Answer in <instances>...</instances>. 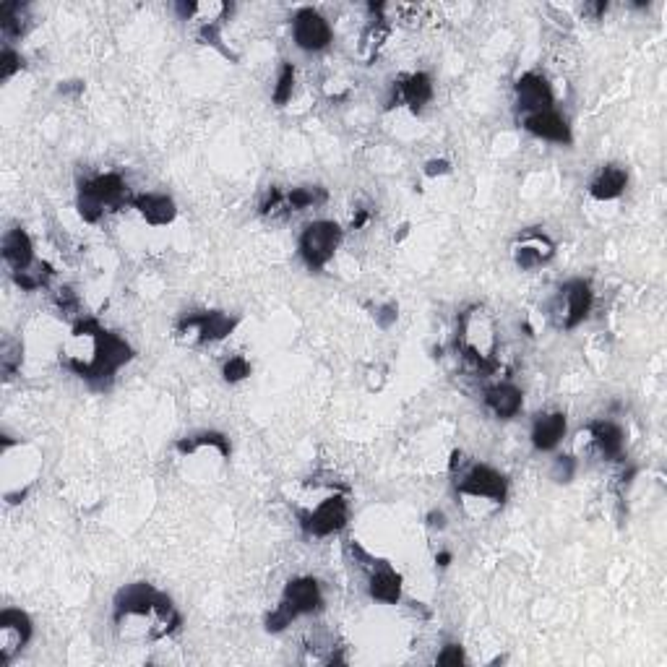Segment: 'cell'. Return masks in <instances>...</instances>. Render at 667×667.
I'll use <instances>...</instances> for the list:
<instances>
[{"label":"cell","mask_w":667,"mask_h":667,"mask_svg":"<svg viewBox=\"0 0 667 667\" xmlns=\"http://www.w3.org/2000/svg\"><path fill=\"white\" fill-rule=\"evenodd\" d=\"M456 350L469 365L477 370L490 373L496 370V352H498V329L496 318L490 316L488 308L472 305L462 316L456 318Z\"/></svg>","instance_id":"cell-5"},{"label":"cell","mask_w":667,"mask_h":667,"mask_svg":"<svg viewBox=\"0 0 667 667\" xmlns=\"http://www.w3.org/2000/svg\"><path fill=\"white\" fill-rule=\"evenodd\" d=\"M555 256V243L537 227L524 230L511 245V258H514L516 269L532 271L540 266H548Z\"/></svg>","instance_id":"cell-14"},{"label":"cell","mask_w":667,"mask_h":667,"mask_svg":"<svg viewBox=\"0 0 667 667\" xmlns=\"http://www.w3.org/2000/svg\"><path fill=\"white\" fill-rule=\"evenodd\" d=\"M425 172H428L430 178H436V175H446V172H451V165L446 159H433V162H428Z\"/></svg>","instance_id":"cell-32"},{"label":"cell","mask_w":667,"mask_h":667,"mask_svg":"<svg viewBox=\"0 0 667 667\" xmlns=\"http://www.w3.org/2000/svg\"><path fill=\"white\" fill-rule=\"evenodd\" d=\"M183 623L170 597L149 582L126 584L115 595V634L131 644H152L175 634Z\"/></svg>","instance_id":"cell-2"},{"label":"cell","mask_w":667,"mask_h":667,"mask_svg":"<svg viewBox=\"0 0 667 667\" xmlns=\"http://www.w3.org/2000/svg\"><path fill=\"white\" fill-rule=\"evenodd\" d=\"M34 636L32 618L19 608H6L0 613V665L14 662Z\"/></svg>","instance_id":"cell-12"},{"label":"cell","mask_w":667,"mask_h":667,"mask_svg":"<svg viewBox=\"0 0 667 667\" xmlns=\"http://www.w3.org/2000/svg\"><path fill=\"white\" fill-rule=\"evenodd\" d=\"M368 595L381 605H397L402 600V576L384 561H373L368 571Z\"/></svg>","instance_id":"cell-18"},{"label":"cell","mask_w":667,"mask_h":667,"mask_svg":"<svg viewBox=\"0 0 667 667\" xmlns=\"http://www.w3.org/2000/svg\"><path fill=\"white\" fill-rule=\"evenodd\" d=\"M295 66L292 63H282V68H279L277 73V84H274V89H271V100H274V105L277 107H284L287 102L292 100V92H295Z\"/></svg>","instance_id":"cell-26"},{"label":"cell","mask_w":667,"mask_h":667,"mask_svg":"<svg viewBox=\"0 0 667 667\" xmlns=\"http://www.w3.org/2000/svg\"><path fill=\"white\" fill-rule=\"evenodd\" d=\"M27 21V6H21V3H3V8H0V32H3L6 45H14V40L24 37Z\"/></svg>","instance_id":"cell-24"},{"label":"cell","mask_w":667,"mask_h":667,"mask_svg":"<svg viewBox=\"0 0 667 667\" xmlns=\"http://www.w3.org/2000/svg\"><path fill=\"white\" fill-rule=\"evenodd\" d=\"M566 415L563 412H542V415L535 417V423H532V446L537 451H553L558 449V443L566 438Z\"/></svg>","instance_id":"cell-21"},{"label":"cell","mask_w":667,"mask_h":667,"mask_svg":"<svg viewBox=\"0 0 667 667\" xmlns=\"http://www.w3.org/2000/svg\"><path fill=\"white\" fill-rule=\"evenodd\" d=\"M238 318L225 311H193L178 318V324L172 329L175 339L188 347H201V344L222 342L235 331Z\"/></svg>","instance_id":"cell-8"},{"label":"cell","mask_w":667,"mask_h":667,"mask_svg":"<svg viewBox=\"0 0 667 667\" xmlns=\"http://www.w3.org/2000/svg\"><path fill=\"white\" fill-rule=\"evenodd\" d=\"M428 527L430 529H443V527H446V516H443L441 511H433V514L428 516Z\"/></svg>","instance_id":"cell-33"},{"label":"cell","mask_w":667,"mask_h":667,"mask_svg":"<svg viewBox=\"0 0 667 667\" xmlns=\"http://www.w3.org/2000/svg\"><path fill=\"white\" fill-rule=\"evenodd\" d=\"M436 561L441 563L443 568H446V566H449V563H451V553H438V555H436Z\"/></svg>","instance_id":"cell-34"},{"label":"cell","mask_w":667,"mask_h":667,"mask_svg":"<svg viewBox=\"0 0 667 667\" xmlns=\"http://www.w3.org/2000/svg\"><path fill=\"white\" fill-rule=\"evenodd\" d=\"M628 188V172L621 165H602L589 180V196L595 201H615L621 199Z\"/></svg>","instance_id":"cell-22"},{"label":"cell","mask_w":667,"mask_h":667,"mask_svg":"<svg viewBox=\"0 0 667 667\" xmlns=\"http://www.w3.org/2000/svg\"><path fill=\"white\" fill-rule=\"evenodd\" d=\"M509 480L490 464H472L456 480V503L472 522H488L506 506Z\"/></svg>","instance_id":"cell-3"},{"label":"cell","mask_w":667,"mask_h":667,"mask_svg":"<svg viewBox=\"0 0 667 667\" xmlns=\"http://www.w3.org/2000/svg\"><path fill=\"white\" fill-rule=\"evenodd\" d=\"M21 66H24V58H21L19 50L14 45L3 47V53H0V81L14 79Z\"/></svg>","instance_id":"cell-28"},{"label":"cell","mask_w":667,"mask_h":667,"mask_svg":"<svg viewBox=\"0 0 667 667\" xmlns=\"http://www.w3.org/2000/svg\"><path fill=\"white\" fill-rule=\"evenodd\" d=\"M344 240V230L331 222V219H316L311 225H305L298 240V253L303 264L311 271H321L331 264V258L337 256L339 245Z\"/></svg>","instance_id":"cell-9"},{"label":"cell","mask_w":667,"mask_h":667,"mask_svg":"<svg viewBox=\"0 0 667 667\" xmlns=\"http://www.w3.org/2000/svg\"><path fill=\"white\" fill-rule=\"evenodd\" d=\"M626 449V436L621 425L610 420H595L582 428L574 438V456H602L608 462H618Z\"/></svg>","instance_id":"cell-11"},{"label":"cell","mask_w":667,"mask_h":667,"mask_svg":"<svg viewBox=\"0 0 667 667\" xmlns=\"http://www.w3.org/2000/svg\"><path fill=\"white\" fill-rule=\"evenodd\" d=\"M576 475V456H558L553 462V469H550V477H553L555 483H568L571 477Z\"/></svg>","instance_id":"cell-30"},{"label":"cell","mask_w":667,"mask_h":667,"mask_svg":"<svg viewBox=\"0 0 667 667\" xmlns=\"http://www.w3.org/2000/svg\"><path fill=\"white\" fill-rule=\"evenodd\" d=\"M522 126L527 128L532 136H537V139L542 141H550V144H571V141H574L568 120L563 118L555 107L532 115H522Z\"/></svg>","instance_id":"cell-17"},{"label":"cell","mask_w":667,"mask_h":667,"mask_svg":"<svg viewBox=\"0 0 667 667\" xmlns=\"http://www.w3.org/2000/svg\"><path fill=\"white\" fill-rule=\"evenodd\" d=\"M592 305H595V292H592L589 282L568 279L550 303V318L558 329L574 331L576 326H582L587 321Z\"/></svg>","instance_id":"cell-10"},{"label":"cell","mask_w":667,"mask_h":667,"mask_svg":"<svg viewBox=\"0 0 667 667\" xmlns=\"http://www.w3.org/2000/svg\"><path fill=\"white\" fill-rule=\"evenodd\" d=\"M430 100H433V79L428 73H407L391 84L389 107H407L412 113H420Z\"/></svg>","instance_id":"cell-16"},{"label":"cell","mask_w":667,"mask_h":667,"mask_svg":"<svg viewBox=\"0 0 667 667\" xmlns=\"http://www.w3.org/2000/svg\"><path fill=\"white\" fill-rule=\"evenodd\" d=\"M485 407H488L498 420H511L522 412L524 394L519 386L503 381V384H493L485 389Z\"/></svg>","instance_id":"cell-23"},{"label":"cell","mask_w":667,"mask_h":667,"mask_svg":"<svg viewBox=\"0 0 667 667\" xmlns=\"http://www.w3.org/2000/svg\"><path fill=\"white\" fill-rule=\"evenodd\" d=\"M436 662L443 667H459V665H464V662H467V654H464L462 644H446V647L438 652Z\"/></svg>","instance_id":"cell-31"},{"label":"cell","mask_w":667,"mask_h":667,"mask_svg":"<svg viewBox=\"0 0 667 667\" xmlns=\"http://www.w3.org/2000/svg\"><path fill=\"white\" fill-rule=\"evenodd\" d=\"M292 40L303 53H324L334 40V32L316 8H300L298 14L292 16Z\"/></svg>","instance_id":"cell-13"},{"label":"cell","mask_w":667,"mask_h":667,"mask_svg":"<svg viewBox=\"0 0 667 667\" xmlns=\"http://www.w3.org/2000/svg\"><path fill=\"white\" fill-rule=\"evenodd\" d=\"M133 196L128 191V183L118 172H100L92 175L79 185V214L84 222H100L107 212L131 206Z\"/></svg>","instance_id":"cell-6"},{"label":"cell","mask_w":667,"mask_h":667,"mask_svg":"<svg viewBox=\"0 0 667 667\" xmlns=\"http://www.w3.org/2000/svg\"><path fill=\"white\" fill-rule=\"evenodd\" d=\"M324 608V592L321 584L313 576H298L284 587L279 605L266 615V631L269 634H282L284 628L292 626L303 615H313Z\"/></svg>","instance_id":"cell-7"},{"label":"cell","mask_w":667,"mask_h":667,"mask_svg":"<svg viewBox=\"0 0 667 667\" xmlns=\"http://www.w3.org/2000/svg\"><path fill=\"white\" fill-rule=\"evenodd\" d=\"M253 373V365L248 363V357L243 355H232L225 365H222V376H225L227 384H240L245 378Z\"/></svg>","instance_id":"cell-27"},{"label":"cell","mask_w":667,"mask_h":667,"mask_svg":"<svg viewBox=\"0 0 667 667\" xmlns=\"http://www.w3.org/2000/svg\"><path fill=\"white\" fill-rule=\"evenodd\" d=\"M326 188L321 185H298V188H292L287 191V212H305V209H313V206L326 204Z\"/></svg>","instance_id":"cell-25"},{"label":"cell","mask_w":667,"mask_h":667,"mask_svg":"<svg viewBox=\"0 0 667 667\" xmlns=\"http://www.w3.org/2000/svg\"><path fill=\"white\" fill-rule=\"evenodd\" d=\"M0 253H3V261H6V266L11 269V274L27 271L37 264V258H34V243L24 227H14V230H8L6 235H3Z\"/></svg>","instance_id":"cell-20"},{"label":"cell","mask_w":667,"mask_h":667,"mask_svg":"<svg viewBox=\"0 0 667 667\" xmlns=\"http://www.w3.org/2000/svg\"><path fill=\"white\" fill-rule=\"evenodd\" d=\"M131 209L152 227L172 225L178 217V206L165 193H139V196H133Z\"/></svg>","instance_id":"cell-19"},{"label":"cell","mask_w":667,"mask_h":667,"mask_svg":"<svg viewBox=\"0 0 667 667\" xmlns=\"http://www.w3.org/2000/svg\"><path fill=\"white\" fill-rule=\"evenodd\" d=\"M21 357H24L21 355V344L6 339V342H3V355H0V368H3V376L14 378L16 370L21 368Z\"/></svg>","instance_id":"cell-29"},{"label":"cell","mask_w":667,"mask_h":667,"mask_svg":"<svg viewBox=\"0 0 667 667\" xmlns=\"http://www.w3.org/2000/svg\"><path fill=\"white\" fill-rule=\"evenodd\" d=\"M514 97H516V110H519L522 115L550 110V107L555 105L553 86H550V81L545 79L542 73H535V71L524 73V76L516 79Z\"/></svg>","instance_id":"cell-15"},{"label":"cell","mask_w":667,"mask_h":667,"mask_svg":"<svg viewBox=\"0 0 667 667\" xmlns=\"http://www.w3.org/2000/svg\"><path fill=\"white\" fill-rule=\"evenodd\" d=\"M133 347L94 318H81L60 347V363L68 373L89 384H105L123 365L131 363Z\"/></svg>","instance_id":"cell-1"},{"label":"cell","mask_w":667,"mask_h":667,"mask_svg":"<svg viewBox=\"0 0 667 667\" xmlns=\"http://www.w3.org/2000/svg\"><path fill=\"white\" fill-rule=\"evenodd\" d=\"M298 519L311 537L339 535L350 522V503L337 485L308 483L298 501Z\"/></svg>","instance_id":"cell-4"}]
</instances>
